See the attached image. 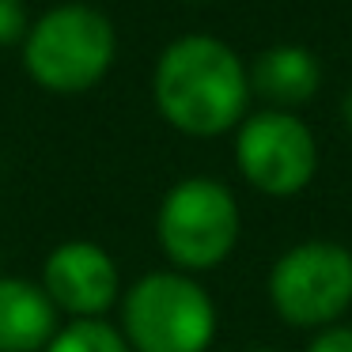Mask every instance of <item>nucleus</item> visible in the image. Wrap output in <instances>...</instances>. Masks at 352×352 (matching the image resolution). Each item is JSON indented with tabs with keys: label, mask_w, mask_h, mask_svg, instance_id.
<instances>
[{
	"label": "nucleus",
	"mask_w": 352,
	"mask_h": 352,
	"mask_svg": "<svg viewBox=\"0 0 352 352\" xmlns=\"http://www.w3.org/2000/svg\"><path fill=\"white\" fill-rule=\"evenodd\" d=\"M152 95L167 125L186 137H220L239 129L250 102V72L235 50L208 34H186L163 50Z\"/></svg>",
	"instance_id": "f257e3e1"
},
{
	"label": "nucleus",
	"mask_w": 352,
	"mask_h": 352,
	"mask_svg": "<svg viewBox=\"0 0 352 352\" xmlns=\"http://www.w3.org/2000/svg\"><path fill=\"white\" fill-rule=\"evenodd\" d=\"M122 329L133 352H208L220 329L216 299L190 273L152 269L122 292Z\"/></svg>",
	"instance_id": "f03ea898"
},
{
	"label": "nucleus",
	"mask_w": 352,
	"mask_h": 352,
	"mask_svg": "<svg viewBox=\"0 0 352 352\" xmlns=\"http://www.w3.org/2000/svg\"><path fill=\"white\" fill-rule=\"evenodd\" d=\"M239 231L243 212L235 193L205 175L175 182L155 212V239L163 258L190 276L223 265L239 246Z\"/></svg>",
	"instance_id": "7ed1b4c3"
},
{
	"label": "nucleus",
	"mask_w": 352,
	"mask_h": 352,
	"mask_svg": "<svg viewBox=\"0 0 352 352\" xmlns=\"http://www.w3.org/2000/svg\"><path fill=\"white\" fill-rule=\"evenodd\" d=\"M114 27L87 4L54 8L27 31L23 69L57 95L91 91L114 65Z\"/></svg>",
	"instance_id": "20e7f679"
},
{
	"label": "nucleus",
	"mask_w": 352,
	"mask_h": 352,
	"mask_svg": "<svg viewBox=\"0 0 352 352\" xmlns=\"http://www.w3.org/2000/svg\"><path fill=\"white\" fill-rule=\"evenodd\" d=\"M269 303L288 326H337L352 307V250L333 239L288 246L269 269Z\"/></svg>",
	"instance_id": "39448f33"
},
{
	"label": "nucleus",
	"mask_w": 352,
	"mask_h": 352,
	"mask_svg": "<svg viewBox=\"0 0 352 352\" xmlns=\"http://www.w3.org/2000/svg\"><path fill=\"white\" fill-rule=\"evenodd\" d=\"M239 175L265 197H296L318 175V140L292 110H261L235 133Z\"/></svg>",
	"instance_id": "423d86ee"
},
{
	"label": "nucleus",
	"mask_w": 352,
	"mask_h": 352,
	"mask_svg": "<svg viewBox=\"0 0 352 352\" xmlns=\"http://www.w3.org/2000/svg\"><path fill=\"white\" fill-rule=\"evenodd\" d=\"M42 292L65 322L107 318L122 303V269L114 254L95 239H65L42 261Z\"/></svg>",
	"instance_id": "0eeeda50"
},
{
	"label": "nucleus",
	"mask_w": 352,
	"mask_h": 352,
	"mask_svg": "<svg viewBox=\"0 0 352 352\" xmlns=\"http://www.w3.org/2000/svg\"><path fill=\"white\" fill-rule=\"evenodd\" d=\"M61 329V314L38 280L0 273V352H42Z\"/></svg>",
	"instance_id": "6e6552de"
},
{
	"label": "nucleus",
	"mask_w": 352,
	"mask_h": 352,
	"mask_svg": "<svg viewBox=\"0 0 352 352\" xmlns=\"http://www.w3.org/2000/svg\"><path fill=\"white\" fill-rule=\"evenodd\" d=\"M322 84V65L307 46H269L250 69V91L269 102V110H296L314 99Z\"/></svg>",
	"instance_id": "1a4fd4ad"
},
{
	"label": "nucleus",
	"mask_w": 352,
	"mask_h": 352,
	"mask_svg": "<svg viewBox=\"0 0 352 352\" xmlns=\"http://www.w3.org/2000/svg\"><path fill=\"white\" fill-rule=\"evenodd\" d=\"M42 352H133L125 344L122 329L107 318H80V322H61L54 341Z\"/></svg>",
	"instance_id": "9d476101"
},
{
	"label": "nucleus",
	"mask_w": 352,
	"mask_h": 352,
	"mask_svg": "<svg viewBox=\"0 0 352 352\" xmlns=\"http://www.w3.org/2000/svg\"><path fill=\"white\" fill-rule=\"evenodd\" d=\"M27 34V8L23 0H0V46H12Z\"/></svg>",
	"instance_id": "9b49d317"
},
{
	"label": "nucleus",
	"mask_w": 352,
	"mask_h": 352,
	"mask_svg": "<svg viewBox=\"0 0 352 352\" xmlns=\"http://www.w3.org/2000/svg\"><path fill=\"white\" fill-rule=\"evenodd\" d=\"M307 352H352V326L337 322L329 329H318V337L307 344Z\"/></svg>",
	"instance_id": "f8f14e48"
},
{
	"label": "nucleus",
	"mask_w": 352,
	"mask_h": 352,
	"mask_svg": "<svg viewBox=\"0 0 352 352\" xmlns=\"http://www.w3.org/2000/svg\"><path fill=\"white\" fill-rule=\"evenodd\" d=\"M341 114H344V125L352 129V91L344 95V102H341Z\"/></svg>",
	"instance_id": "ddd939ff"
},
{
	"label": "nucleus",
	"mask_w": 352,
	"mask_h": 352,
	"mask_svg": "<svg viewBox=\"0 0 352 352\" xmlns=\"http://www.w3.org/2000/svg\"><path fill=\"white\" fill-rule=\"evenodd\" d=\"M250 352H273V349H250Z\"/></svg>",
	"instance_id": "4468645a"
}]
</instances>
